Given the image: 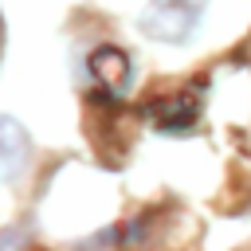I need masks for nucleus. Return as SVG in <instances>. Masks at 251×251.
Instances as JSON below:
<instances>
[{
    "mask_svg": "<svg viewBox=\"0 0 251 251\" xmlns=\"http://www.w3.org/2000/svg\"><path fill=\"white\" fill-rule=\"evenodd\" d=\"M27 153H31V141L24 133V126L8 114H0V180H12L24 173L27 165Z\"/></svg>",
    "mask_w": 251,
    "mask_h": 251,
    "instance_id": "obj_3",
    "label": "nucleus"
},
{
    "mask_svg": "<svg viewBox=\"0 0 251 251\" xmlns=\"http://www.w3.org/2000/svg\"><path fill=\"white\" fill-rule=\"evenodd\" d=\"M90 75L98 82L102 94H122L133 78V67H129V55L118 51V47H98L90 55Z\"/></svg>",
    "mask_w": 251,
    "mask_h": 251,
    "instance_id": "obj_2",
    "label": "nucleus"
},
{
    "mask_svg": "<svg viewBox=\"0 0 251 251\" xmlns=\"http://www.w3.org/2000/svg\"><path fill=\"white\" fill-rule=\"evenodd\" d=\"M149 114L157 118L161 129H184L188 122H196V98H192V102H188L184 94H180V98H165V102H153Z\"/></svg>",
    "mask_w": 251,
    "mask_h": 251,
    "instance_id": "obj_4",
    "label": "nucleus"
},
{
    "mask_svg": "<svg viewBox=\"0 0 251 251\" xmlns=\"http://www.w3.org/2000/svg\"><path fill=\"white\" fill-rule=\"evenodd\" d=\"M192 24H196V8H188L184 0H157L145 12L149 35H161V39H184Z\"/></svg>",
    "mask_w": 251,
    "mask_h": 251,
    "instance_id": "obj_1",
    "label": "nucleus"
}]
</instances>
